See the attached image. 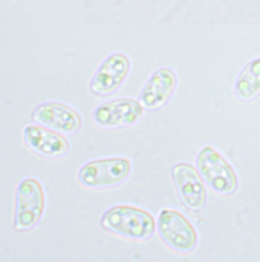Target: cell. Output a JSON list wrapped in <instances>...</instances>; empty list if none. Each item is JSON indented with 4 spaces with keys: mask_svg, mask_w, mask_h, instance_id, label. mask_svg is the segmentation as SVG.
<instances>
[{
    "mask_svg": "<svg viewBox=\"0 0 260 262\" xmlns=\"http://www.w3.org/2000/svg\"><path fill=\"white\" fill-rule=\"evenodd\" d=\"M101 225L108 232L129 239H148L154 235L156 223L148 211L131 205H117L105 211Z\"/></svg>",
    "mask_w": 260,
    "mask_h": 262,
    "instance_id": "cell-1",
    "label": "cell"
},
{
    "mask_svg": "<svg viewBox=\"0 0 260 262\" xmlns=\"http://www.w3.org/2000/svg\"><path fill=\"white\" fill-rule=\"evenodd\" d=\"M196 165L204 181L216 193L230 195L238 190L239 181L234 169L210 145L200 150L196 158Z\"/></svg>",
    "mask_w": 260,
    "mask_h": 262,
    "instance_id": "cell-2",
    "label": "cell"
},
{
    "mask_svg": "<svg viewBox=\"0 0 260 262\" xmlns=\"http://www.w3.org/2000/svg\"><path fill=\"white\" fill-rule=\"evenodd\" d=\"M131 172V163L128 158H101L83 164L79 170L78 179L88 188H108L125 182Z\"/></svg>",
    "mask_w": 260,
    "mask_h": 262,
    "instance_id": "cell-3",
    "label": "cell"
},
{
    "mask_svg": "<svg viewBox=\"0 0 260 262\" xmlns=\"http://www.w3.org/2000/svg\"><path fill=\"white\" fill-rule=\"evenodd\" d=\"M45 210V193L38 180L26 178L18 184L15 196L14 226L18 231L33 229Z\"/></svg>",
    "mask_w": 260,
    "mask_h": 262,
    "instance_id": "cell-4",
    "label": "cell"
},
{
    "mask_svg": "<svg viewBox=\"0 0 260 262\" xmlns=\"http://www.w3.org/2000/svg\"><path fill=\"white\" fill-rule=\"evenodd\" d=\"M156 227L162 241L176 252L188 253L197 246L196 229L179 211L163 209L159 212Z\"/></svg>",
    "mask_w": 260,
    "mask_h": 262,
    "instance_id": "cell-5",
    "label": "cell"
},
{
    "mask_svg": "<svg viewBox=\"0 0 260 262\" xmlns=\"http://www.w3.org/2000/svg\"><path fill=\"white\" fill-rule=\"evenodd\" d=\"M144 113L145 108L139 100L119 98L98 105L92 113V119L98 126L109 129L134 125Z\"/></svg>",
    "mask_w": 260,
    "mask_h": 262,
    "instance_id": "cell-6",
    "label": "cell"
},
{
    "mask_svg": "<svg viewBox=\"0 0 260 262\" xmlns=\"http://www.w3.org/2000/svg\"><path fill=\"white\" fill-rule=\"evenodd\" d=\"M131 68V60L126 54H110L94 74L90 82L91 91L99 96L111 95L123 84Z\"/></svg>",
    "mask_w": 260,
    "mask_h": 262,
    "instance_id": "cell-7",
    "label": "cell"
},
{
    "mask_svg": "<svg viewBox=\"0 0 260 262\" xmlns=\"http://www.w3.org/2000/svg\"><path fill=\"white\" fill-rule=\"evenodd\" d=\"M32 120L63 135L78 133L83 125L80 113L69 105L59 102H45L35 107Z\"/></svg>",
    "mask_w": 260,
    "mask_h": 262,
    "instance_id": "cell-8",
    "label": "cell"
},
{
    "mask_svg": "<svg viewBox=\"0 0 260 262\" xmlns=\"http://www.w3.org/2000/svg\"><path fill=\"white\" fill-rule=\"evenodd\" d=\"M172 176L184 206L191 210H202L206 204L207 192L199 171L188 163H179L172 168Z\"/></svg>",
    "mask_w": 260,
    "mask_h": 262,
    "instance_id": "cell-9",
    "label": "cell"
},
{
    "mask_svg": "<svg viewBox=\"0 0 260 262\" xmlns=\"http://www.w3.org/2000/svg\"><path fill=\"white\" fill-rule=\"evenodd\" d=\"M178 84L176 71L168 67L156 70L144 86L139 102L145 110L156 111L167 104Z\"/></svg>",
    "mask_w": 260,
    "mask_h": 262,
    "instance_id": "cell-10",
    "label": "cell"
},
{
    "mask_svg": "<svg viewBox=\"0 0 260 262\" xmlns=\"http://www.w3.org/2000/svg\"><path fill=\"white\" fill-rule=\"evenodd\" d=\"M23 139L31 151L44 158L54 159L63 157L70 148V144L65 135L39 124L25 127Z\"/></svg>",
    "mask_w": 260,
    "mask_h": 262,
    "instance_id": "cell-11",
    "label": "cell"
},
{
    "mask_svg": "<svg viewBox=\"0 0 260 262\" xmlns=\"http://www.w3.org/2000/svg\"><path fill=\"white\" fill-rule=\"evenodd\" d=\"M234 92L243 101H250L259 95L260 57L252 59L240 71L235 80Z\"/></svg>",
    "mask_w": 260,
    "mask_h": 262,
    "instance_id": "cell-12",
    "label": "cell"
}]
</instances>
